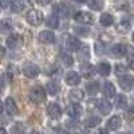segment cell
Returning <instances> with one entry per match:
<instances>
[{
  "instance_id": "4fadbf2b",
  "label": "cell",
  "mask_w": 134,
  "mask_h": 134,
  "mask_svg": "<svg viewBox=\"0 0 134 134\" xmlns=\"http://www.w3.org/2000/svg\"><path fill=\"white\" fill-rule=\"evenodd\" d=\"M39 40L44 44H52L55 42V35H54L52 31H48V30L42 31L39 34Z\"/></svg>"
},
{
  "instance_id": "74e56055",
  "label": "cell",
  "mask_w": 134,
  "mask_h": 134,
  "mask_svg": "<svg viewBox=\"0 0 134 134\" xmlns=\"http://www.w3.org/2000/svg\"><path fill=\"white\" fill-rule=\"evenodd\" d=\"M129 66H130V69L134 70V55H131V57L129 58Z\"/></svg>"
},
{
  "instance_id": "7bdbcfd3",
  "label": "cell",
  "mask_w": 134,
  "mask_h": 134,
  "mask_svg": "<svg viewBox=\"0 0 134 134\" xmlns=\"http://www.w3.org/2000/svg\"><path fill=\"white\" fill-rule=\"evenodd\" d=\"M130 111H131V113L134 114V106H131V107H130Z\"/></svg>"
},
{
  "instance_id": "5bb4252c",
  "label": "cell",
  "mask_w": 134,
  "mask_h": 134,
  "mask_svg": "<svg viewBox=\"0 0 134 134\" xmlns=\"http://www.w3.org/2000/svg\"><path fill=\"white\" fill-rule=\"evenodd\" d=\"M121 126H122V119H121V117H118V115L111 117V118L107 121V129H109V130L115 131V130H118Z\"/></svg>"
},
{
  "instance_id": "3957f363",
  "label": "cell",
  "mask_w": 134,
  "mask_h": 134,
  "mask_svg": "<svg viewBox=\"0 0 134 134\" xmlns=\"http://www.w3.org/2000/svg\"><path fill=\"white\" fill-rule=\"evenodd\" d=\"M81 42L78 40L75 36L72 35H66L64 36V47L67 51H71V52H76V51H79L81 48Z\"/></svg>"
},
{
  "instance_id": "1f68e13d",
  "label": "cell",
  "mask_w": 134,
  "mask_h": 134,
  "mask_svg": "<svg viewBox=\"0 0 134 134\" xmlns=\"http://www.w3.org/2000/svg\"><path fill=\"white\" fill-rule=\"evenodd\" d=\"M115 8L117 9H127L129 8V4L125 2V0H115Z\"/></svg>"
},
{
  "instance_id": "8fae6325",
  "label": "cell",
  "mask_w": 134,
  "mask_h": 134,
  "mask_svg": "<svg viewBox=\"0 0 134 134\" xmlns=\"http://www.w3.org/2000/svg\"><path fill=\"white\" fill-rule=\"evenodd\" d=\"M47 114L54 118V119H59L62 117V109L58 103H55V102H51L48 106H47Z\"/></svg>"
},
{
  "instance_id": "6da1fadb",
  "label": "cell",
  "mask_w": 134,
  "mask_h": 134,
  "mask_svg": "<svg viewBox=\"0 0 134 134\" xmlns=\"http://www.w3.org/2000/svg\"><path fill=\"white\" fill-rule=\"evenodd\" d=\"M26 19H27V23L30 26H34L36 27L39 24H42L43 21V14L40 12L39 9H30L27 15H26Z\"/></svg>"
},
{
  "instance_id": "9c48e42d",
  "label": "cell",
  "mask_w": 134,
  "mask_h": 134,
  "mask_svg": "<svg viewBox=\"0 0 134 134\" xmlns=\"http://www.w3.org/2000/svg\"><path fill=\"white\" fill-rule=\"evenodd\" d=\"M74 19L78 23L82 24H91L93 23V15L90 12H86V11H79L74 15Z\"/></svg>"
},
{
  "instance_id": "b9f144b4",
  "label": "cell",
  "mask_w": 134,
  "mask_h": 134,
  "mask_svg": "<svg viewBox=\"0 0 134 134\" xmlns=\"http://www.w3.org/2000/svg\"><path fill=\"white\" fill-rule=\"evenodd\" d=\"M0 134H7V131H5V129H4V127L0 129Z\"/></svg>"
},
{
  "instance_id": "d4e9b609",
  "label": "cell",
  "mask_w": 134,
  "mask_h": 134,
  "mask_svg": "<svg viewBox=\"0 0 134 134\" xmlns=\"http://www.w3.org/2000/svg\"><path fill=\"white\" fill-rule=\"evenodd\" d=\"M98 90H99V83H98V82H95V81L88 82V83L86 85V93H87V94L94 95V94H97V93H98Z\"/></svg>"
},
{
  "instance_id": "ab89813d",
  "label": "cell",
  "mask_w": 134,
  "mask_h": 134,
  "mask_svg": "<svg viewBox=\"0 0 134 134\" xmlns=\"http://www.w3.org/2000/svg\"><path fill=\"white\" fill-rule=\"evenodd\" d=\"M2 26H3V32H5V31L8 30V27H9V26L5 23V21H3V24H2Z\"/></svg>"
},
{
  "instance_id": "7a4b0ae2",
  "label": "cell",
  "mask_w": 134,
  "mask_h": 134,
  "mask_svg": "<svg viewBox=\"0 0 134 134\" xmlns=\"http://www.w3.org/2000/svg\"><path fill=\"white\" fill-rule=\"evenodd\" d=\"M30 100L34 103H36V105L43 103L44 100H46V91H44L40 86H35L30 91Z\"/></svg>"
},
{
  "instance_id": "8d00e7d4",
  "label": "cell",
  "mask_w": 134,
  "mask_h": 134,
  "mask_svg": "<svg viewBox=\"0 0 134 134\" xmlns=\"http://www.w3.org/2000/svg\"><path fill=\"white\" fill-rule=\"evenodd\" d=\"M51 2H52V0H36V3L40 4V5H47V4H50Z\"/></svg>"
},
{
  "instance_id": "484cf974",
  "label": "cell",
  "mask_w": 134,
  "mask_h": 134,
  "mask_svg": "<svg viewBox=\"0 0 134 134\" xmlns=\"http://www.w3.org/2000/svg\"><path fill=\"white\" fill-rule=\"evenodd\" d=\"M9 7L14 12H19L24 8V2L23 0H9Z\"/></svg>"
},
{
  "instance_id": "4dcf8cb0",
  "label": "cell",
  "mask_w": 134,
  "mask_h": 134,
  "mask_svg": "<svg viewBox=\"0 0 134 134\" xmlns=\"http://www.w3.org/2000/svg\"><path fill=\"white\" fill-rule=\"evenodd\" d=\"M75 34L81 36H87L90 34V28H86V27H75Z\"/></svg>"
},
{
  "instance_id": "603a6c76",
  "label": "cell",
  "mask_w": 134,
  "mask_h": 134,
  "mask_svg": "<svg viewBox=\"0 0 134 134\" xmlns=\"http://www.w3.org/2000/svg\"><path fill=\"white\" fill-rule=\"evenodd\" d=\"M59 58H60V60L64 66H72V63H74V58L67 51H60Z\"/></svg>"
},
{
  "instance_id": "5b68a950",
  "label": "cell",
  "mask_w": 134,
  "mask_h": 134,
  "mask_svg": "<svg viewBox=\"0 0 134 134\" xmlns=\"http://www.w3.org/2000/svg\"><path fill=\"white\" fill-rule=\"evenodd\" d=\"M118 85L121 88H124L125 91H129L133 88L134 86V76L130 74H125V75H121L118 76Z\"/></svg>"
},
{
  "instance_id": "52a82bcc",
  "label": "cell",
  "mask_w": 134,
  "mask_h": 134,
  "mask_svg": "<svg viewBox=\"0 0 134 134\" xmlns=\"http://www.w3.org/2000/svg\"><path fill=\"white\" fill-rule=\"evenodd\" d=\"M127 47L125 44H114V46H111L110 50H109V54L111 55L113 58H122L125 57L127 54Z\"/></svg>"
},
{
  "instance_id": "f6af8a7d",
  "label": "cell",
  "mask_w": 134,
  "mask_h": 134,
  "mask_svg": "<svg viewBox=\"0 0 134 134\" xmlns=\"http://www.w3.org/2000/svg\"><path fill=\"white\" fill-rule=\"evenodd\" d=\"M131 39H133V42H134V32H133V35H131Z\"/></svg>"
},
{
  "instance_id": "f1b7e54d",
  "label": "cell",
  "mask_w": 134,
  "mask_h": 134,
  "mask_svg": "<svg viewBox=\"0 0 134 134\" xmlns=\"http://www.w3.org/2000/svg\"><path fill=\"white\" fill-rule=\"evenodd\" d=\"M54 11H55V14H59L62 16H67V8L63 4H57L54 7Z\"/></svg>"
},
{
  "instance_id": "ee69618b",
  "label": "cell",
  "mask_w": 134,
  "mask_h": 134,
  "mask_svg": "<svg viewBox=\"0 0 134 134\" xmlns=\"http://www.w3.org/2000/svg\"><path fill=\"white\" fill-rule=\"evenodd\" d=\"M76 134H86V133H85V131H78Z\"/></svg>"
},
{
  "instance_id": "7c38bea8",
  "label": "cell",
  "mask_w": 134,
  "mask_h": 134,
  "mask_svg": "<svg viewBox=\"0 0 134 134\" xmlns=\"http://www.w3.org/2000/svg\"><path fill=\"white\" fill-rule=\"evenodd\" d=\"M64 81L69 86H76L78 83L81 82V76L76 71H69L64 76Z\"/></svg>"
},
{
  "instance_id": "d6a6232c",
  "label": "cell",
  "mask_w": 134,
  "mask_h": 134,
  "mask_svg": "<svg viewBox=\"0 0 134 134\" xmlns=\"http://www.w3.org/2000/svg\"><path fill=\"white\" fill-rule=\"evenodd\" d=\"M11 134H24V129L20 124H16L12 129H11Z\"/></svg>"
},
{
  "instance_id": "277c9868",
  "label": "cell",
  "mask_w": 134,
  "mask_h": 134,
  "mask_svg": "<svg viewBox=\"0 0 134 134\" xmlns=\"http://www.w3.org/2000/svg\"><path fill=\"white\" fill-rule=\"evenodd\" d=\"M5 44L9 50H18L23 46V38L19 34H11L5 40Z\"/></svg>"
},
{
  "instance_id": "f35d334b",
  "label": "cell",
  "mask_w": 134,
  "mask_h": 134,
  "mask_svg": "<svg viewBox=\"0 0 134 134\" xmlns=\"http://www.w3.org/2000/svg\"><path fill=\"white\" fill-rule=\"evenodd\" d=\"M95 134H109V131H107V129H98L95 131Z\"/></svg>"
},
{
  "instance_id": "9a60e30c",
  "label": "cell",
  "mask_w": 134,
  "mask_h": 134,
  "mask_svg": "<svg viewBox=\"0 0 134 134\" xmlns=\"http://www.w3.org/2000/svg\"><path fill=\"white\" fill-rule=\"evenodd\" d=\"M102 91H103V95L106 98H113L115 97V87L111 82H105L103 87H102Z\"/></svg>"
},
{
  "instance_id": "e575fe53",
  "label": "cell",
  "mask_w": 134,
  "mask_h": 134,
  "mask_svg": "<svg viewBox=\"0 0 134 134\" xmlns=\"http://www.w3.org/2000/svg\"><path fill=\"white\" fill-rule=\"evenodd\" d=\"M95 71H97V69H95L94 66H87L86 69H85V76H86V78L93 76V75L95 74Z\"/></svg>"
},
{
  "instance_id": "d6986e66",
  "label": "cell",
  "mask_w": 134,
  "mask_h": 134,
  "mask_svg": "<svg viewBox=\"0 0 134 134\" xmlns=\"http://www.w3.org/2000/svg\"><path fill=\"white\" fill-rule=\"evenodd\" d=\"M98 109H99V111L102 114H109L110 111H111V109H113V106H111V103L109 102L107 99H100Z\"/></svg>"
},
{
  "instance_id": "ba28073f",
  "label": "cell",
  "mask_w": 134,
  "mask_h": 134,
  "mask_svg": "<svg viewBox=\"0 0 134 134\" xmlns=\"http://www.w3.org/2000/svg\"><path fill=\"white\" fill-rule=\"evenodd\" d=\"M82 111H83V110H82L81 105H79V103H76V102L70 103L69 106H67V109H66V113L69 114V117L72 118V119L79 118V117L82 115Z\"/></svg>"
},
{
  "instance_id": "83f0119b",
  "label": "cell",
  "mask_w": 134,
  "mask_h": 134,
  "mask_svg": "<svg viewBox=\"0 0 134 134\" xmlns=\"http://www.w3.org/2000/svg\"><path fill=\"white\" fill-rule=\"evenodd\" d=\"M103 5H105L103 0H88V7L94 11H100Z\"/></svg>"
},
{
  "instance_id": "60d3db41",
  "label": "cell",
  "mask_w": 134,
  "mask_h": 134,
  "mask_svg": "<svg viewBox=\"0 0 134 134\" xmlns=\"http://www.w3.org/2000/svg\"><path fill=\"white\" fill-rule=\"evenodd\" d=\"M75 2H76V3H79V4H83V3L87 2V0H75Z\"/></svg>"
},
{
  "instance_id": "e0dca14e",
  "label": "cell",
  "mask_w": 134,
  "mask_h": 134,
  "mask_svg": "<svg viewBox=\"0 0 134 134\" xmlns=\"http://www.w3.org/2000/svg\"><path fill=\"white\" fill-rule=\"evenodd\" d=\"M46 91L50 94V95H57L59 91H60V86L58 82H55V81H51L47 83L46 86Z\"/></svg>"
},
{
  "instance_id": "2e32d148",
  "label": "cell",
  "mask_w": 134,
  "mask_h": 134,
  "mask_svg": "<svg viewBox=\"0 0 134 134\" xmlns=\"http://www.w3.org/2000/svg\"><path fill=\"white\" fill-rule=\"evenodd\" d=\"M69 98H70V100H72V102H81V100L85 98V93L82 91V90H79V88H74V90H71L70 91V94H69Z\"/></svg>"
},
{
  "instance_id": "8992f818",
  "label": "cell",
  "mask_w": 134,
  "mask_h": 134,
  "mask_svg": "<svg viewBox=\"0 0 134 134\" xmlns=\"http://www.w3.org/2000/svg\"><path fill=\"white\" fill-rule=\"evenodd\" d=\"M21 71H23V74H24L27 78H36V76L39 75V72H40L39 67H38L35 63H31V62L26 63V64L23 66V69H21Z\"/></svg>"
},
{
  "instance_id": "7402d4cb",
  "label": "cell",
  "mask_w": 134,
  "mask_h": 134,
  "mask_svg": "<svg viewBox=\"0 0 134 134\" xmlns=\"http://www.w3.org/2000/svg\"><path fill=\"white\" fill-rule=\"evenodd\" d=\"M130 21L127 20V19H122L119 23H118V26H117V31L118 32H121V34H127L129 31H130Z\"/></svg>"
},
{
  "instance_id": "ffe728a7",
  "label": "cell",
  "mask_w": 134,
  "mask_h": 134,
  "mask_svg": "<svg viewBox=\"0 0 134 134\" xmlns=\"http://www.w3.org/2000/svg\"><path fill=\"white\" fill-rule=\"evenodd\" d=\"M98 72L102 75V76L110 75V72H111V66H110V63H107V62H100V63L98 64Z\"/></svg>"
},
{
  "instance_id": "cb8c5ba5",
  "label": "cell",
  "mask_w": 134,
  "mask_h": 134,
  "mask_svg": "<svg viewBox=\"0 0 134 134\" xmlns=\"http://www.w3.org/2000/svg\"><path fill=\"white\" fill-rule=\"evenodd\" d=\"M46 24L48 28H58L59 27V18L57 15H50L47 19H46Z\"/></svg>"
},
{
  "instance_id": "ac0fdd59",
  "label": "cell",
  "mask_w": 134,
  "mask_h": 134,
  "mask_svg": "<svg viewBox=\"0 0 134 134\" xmlns=\"http://www.w3.org/2000/svg\"><path fill=\"white\" fill-rule=\"evenodd\" d=\"M99 23L102 24L103 27H110L111 24L114 23V18H113V15L111 14H102L100 15V18H99Z\"/></svg>"
},
{
  "instance_id": "30bf717a",
  "label": "cell",
  "mask_w": 134,
  "mask_h": 134,
  "mask_svg": "<svg viewBox=\"0 0 134 134\" xmlns=\"http://www.w3.org/2000/svg\"><path fill=\"white\" fill-rule=\"evenodd\" d=\"M4 110H5V113L8 115H16L19 113V109H18V105L16 102L11 98L8 97L5 100H4Z\"/></svg>"
},
{
  "instance_id": "f546056e",
  "label": "cell",
  "mask_w": 134,
  "mask_h": 134,
  "mask_svg": "<svg viewBox=\"0 0 134 134\" xmlns=\"http://www.w3.org/2000/svg\"><path fill=\"white\" fill-rule=\"evenodd\" d=\"M98 106H99V100H98V99H95V98L88 99V100H87V103H86L87 110H94V109H97Z\"/></svg>"
},
{
  "instance_id": "d590c367",
  "label": "cell",
  "mask_w": 134,
  "mask_h": 134,
  "mask_svg": "<svg viewBox=\"0 0 134 134\" xmlns=\"http://www.w3.org/2000/svg\"><path fill=\"white\" fill-rule=\"evenodd\" d=\"M95 52H97L98 55L103 54V48H102V46H100L99 43H95Z\"/></svg>"
},
{
  "instance_id": "836d02e7",
  "label": "cell",
  "mask_w": 134,
  "mask_h": 134,
  "mask_svg": "<svg viewBox=\"0 0 134 134\" xmlns=\"http://www.w3.org/2000/svg\"><path fill=\"white\" fill-rule=\"evenodd\" d=\"M126 71H127V69H126V66H124V64H117L115 66V72H117V75H125L126 74Z\"/></svg>"
},
{
  "instance_id": "44dd1931",
  "label": "cell",
  "mask_w": 134,
  "mask_h": 134,
  "mask_svg": "<svg viewBox=\"0 0 134 134\" xmlns=\"http://www.w3.org/2000/svg\"><path fill=\"white\" fill-rule=\"evenodd\" d=\"M99 124H100V118L97 117V115L88 117V118H86L85 122H83V125H85L86 127H90V129H91V127H97Z\"/></svg>"
},
{
  "instance_id": "4316f807",
  "label": "cell",
  "mask_w": 134,
  "mask_h": 134,
  "mask_svg": "<svg viewBox=\"0 0 134 134\" xmlns=\"http://www.w3.org/2000/svg\"><path fill=\"white\" fill-rule=\"evenodd\" d=\"M115 107L117 109H126L127 107V99L125 95L115 97Z\"/></svg>"
}]
</instances>
